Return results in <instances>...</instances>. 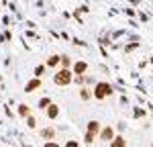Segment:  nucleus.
I'll use <instances>...</instances> for the list:
<instances>
[{
    "label": "nucleus",
    "instance_id": "39448f33",
    "mask_svg": "<svg viewBox=\"0 0 153 147\" xmlns=\"http://www.w3.org/2000/svg\"><path fill=\"white\" fill-rule=\"evenodd\" d=\"M45 114H47V119H51V121H55L59 117V106L55 104V102H51L47 108H45Z\"/></svg>",
    "mask_w": 153,
    "mask_h": 147
},
{
    "label": "nucleus",
    "instance_id": "4468645a",
    "mask_svg": "<svg viewBox=\"0 0 153 147\" xmlns=\"http://www.w3.org/2000/svg\"><path fill=\"white\" fill-rule=\"evenodd\" d=\"M27 125H29V129H35L37 127V119L35 117H27Z\"/></svg>",
    "mask_w": 153,
    "mask_h": 147
},
{
    "label": "nucleus",
    "instance_id": "aec40b11",
    "mask_svg": "<svg viewBox=\"0 0 153 147\" xmlns=\"http://www.w3.org/2000/svg\"><path fill=\"white\" fill-rule=\"evenodd\" d=\"M151 147H153V145H151Z\"/></svg>",
    "mask_w": 153,
    "mask_h": 147
},
{
    "label": "nucleus",
    "instance_id": "a211bd4d",
    "mask_svg": "<svg viewBox=\"0 0 153 147\" xmlns=\"http://www.w3.org/2000/svg\"><path fill=\"white\" fill-rule=\"evenodd\" d=\"M65 147H80V143H78V141H74V139H70V141L65 143Z\"/></svg>",
    "mask_w": 153,
    "mask_h": 147
},
{
    "label": "nucleus",
    "instance_id": "6ab92c4d",
    "mask_svg": "<svg viewBox=\"0 0 153 147\" xmlns=\"http://www.w3.org/2000/svg\"><path fill=\"white\" fill-rule=\"evenodd\" d=\"M43 147H59V143H55V141H45Z\"/></svg>",
    "mask_w": 153,
    "mask_h": 147
},
{
    "label": "nucleus",
    "instance_id": "423d86ee",
    "mask_svg": "<svg viewBox=\"0 0 153 147\" xmlns=\"http://www.w3.org/2000/svg\"><path fill=\"white\" fill-rule=\"evenodd\" d=\"M100 139H102V141H112V139H114V131H112V127H104V129L100 131Z\"/></svg>",
    "mask_w": 153,
    "mask_h": 147
},
{
    "label": "nucleus",
    "instance_id": "f3484780",
    "mask_svg": "<svg viewBox=\"0 0 153 147\" xmlns=\"http://www.w3.org/2000/svg\"><path fill=\"white\" fill-rule=\"evenodd\" d=\"M80 96H82L84 100H88V98H90V90H88V88H82V92H80Z\"/></svg>",
    "mask_w": 153,
    "mask_h": 147
},
{
    "label": "nucleus",
    "instance_id": "dca6fc26",
    "mask_svg": "<svg viewBox=\"0 0 153 147\" xmlns=\"http://www.w3.org/2000/svg\"><path fill=\"white\" fill-rule=\"evenodd\" d=\"M94 137H96V135H92V133H88V131H86V137H84V141H86V143L90 145V143L94 141Z\"/></svg>",
    "mask_w": 153,
    "mask_h": 147
},
{
    "label": "nucleus",
    "instance_id": "7ed1b4c3",
    "mask_svg": "<svg viewBox=\"0 0 153 147\" xmlns=\"http://www.w3.org/2000/svg\"><path fill=\"white\" fill-rule=\"evenodd\" d=\"M71 72L76 74V76H84V74L88 72V63H86V61H76V63H71Z\"/></svg>",
    "mask_w": 153,
    "mask_h": 147
},
{
    "label": "nucleus",
    "instance_id": "20e7f679",
    "mask_svg": "<svg viewBox=\"0 0 153 147\" xmlns=\"http://www.w3.org/2000/svg\"><path fill=\"white\" fill-rule=\"evenodd\" d=\"M43 86V82H41V78H33V80H29L27 82V86H25V92H35V90H39Z\"/></svg>",
    "mask_w": 153,
    "mask_h": 147
},
{
    "label": "nucleus",
    "instance_id": "0eeeda50",
    "mask_svg": "<svg viewBox=\"0 0 153 147\" xmlns=\"http://www.w3.org/2000/svg\"><path fill=\"white\" fill-rule=\"evenodd\" d=\"M41 137H43V139H47V141H51V139L55 137V129H53V127L43 129V131H41Z\"/></svg>",
    "mask_w": 153,
    "mask_h": 147
},
{
    "label": "nucleus",
    "instance_id": "f8f14e48",
    "mask_svg": "<svg viewBox=\"0 0 153 147\" xmlns=\"http://www.w3.org/2000/svg\"><path fill=\"white\" fill-rule=\"evenodd\" d=\"M59 65V55H49L47 57V68H57Z\"/></svg>",
    "mask_w": 153,
    "mask_h": 147
},
{
    "label": "nucleus",
    "instance_id": "ddd939ff",
    "mask_svg": "<svg viewBox=\"0 0 153 147\" xmlns=\"http://www.w3.org/2000/svg\"><path fill=\"white\" fill-rule=\"evenodd\" d=\"M49 104H51V98H47V96H43L41 100H39V108L43 110V108H47Z\"/></svg>",
    "mask_w": 153,
    "mask_h": 147
},
{
    "label": "nucleus",
    "instance_id": "9b49d317",
    "mask_svg": "<svg viewBox=\"0 0 153 147\" xmlns=\"http://www.w3.org/2000/svg\"><path fill=\"white\" fill-rule=\"evenodd\" d=\"M98 131H100V122H98V121H90V122H88V133L96 135Z\"/></svg>",
    "mask_w": 153,
    "mask_h": 147
},
{
    "label": "nucleus",
    "instance_id": "f03ea898",
    "mask_svg": "<svg viewBox=\"0 0 153 147\" xmlns=\"http://www.w3.org/2000/svg\"><path fill=\"white\" fill-rule=\"evenodd\" d=\"M112 94V86L108 84V82H98L94 86V98L96 100H104L106 96H110Z\"/></svg>",
    "mask_w": 153,
    "mask_h": 147
},
{
    "label": "nucleus",
    "instance_id": "1a4fd4ad",
    "mask_svg": "<svg viewBox=\"0 0 153 147\" xmlns=\"http://www.w3.org/2000/svg\"><path fill=\"white\" fill-rule=\"evenodd\" d=\"M19 117H23V119L31 117V106H27V104H19Z\"/></svg>",
    "mask_w": 153,
    "mask_h": 147
},
{
    "label": "nucleus",
    "instance_id": "6e6552de",
    "mask_svg": "<svg viewBox=\"0 0 153 147\" xmlns=\"http://www.w3.org/2000/svg\"><path fill=\"white\" fill-rule=\"evenodd\" d=\"M110 147H127V141H125V137L117 135V137L110 141Z\"/></svg>",
    "mask_w": 153,
    "mask_h": 147
},
{
    "label": "nucleus",
    "instance_id": "9d476101",
    "mask_svg": "<svg viewBox=\"0 0 153 147\" xmlns=\"http://www.w3.org/2000/svg\"><path fill=\"white\" fill-rule=\"evenodd\" d=\"M59 65L65 68V70H71V59L68 55H59Z\"/></svg>",
    "mask_w": 153,
    "mask_h": 147
},
{
    "label": "nucleus",
    "instance_id": "2eb2a0df",
    "mask_svg": "<svg viewBox=\"0 0 153 147\" xmlns=\"http://www.w3.org/2000/svg\"><path fill=\"white\" fill-rule=\"evenodd\" d=\"M45 74V65H37L35 68V78H41Z\"/></svg>",
    "mask_w": 153,
    "mask_h": 147
},
{
    "label": "nucleus",
    "instance_id": "f257e3e1",
    "mask_svg": "<svg viewBox=\"0 0 153 147\" xmlns=\"http://www.w3.org/2000/svg\"><path fill=\"white\" fill-rule=\"evenodd\" d=\"M53 82L57 86H70L74 82V72L71 70H65V68H59L57 72L53 74Z\"/></svg>",
    "mask_w": 153,
    "mask_h": 147
}]
</instances>
